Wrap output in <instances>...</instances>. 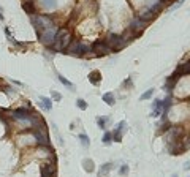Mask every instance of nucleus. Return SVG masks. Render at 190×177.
<instances>
[{
    "label": "nucleus",
    "mask_w": 190,
    "mask_h": 177,
    "mask_svg": "<svg viewBox=\"0 0 190 177\" xmlns=\"http://www.w3.org/2000/svg\"><path fill=\"white\" fill-rule=\"evenodd\" d=\"M154 95V89H149V90H146L144 93H141V97H140V100L141 101H144V100H149Z\"/></svg>",
    "instance_id": "24"
},
{
    "label": "nucleus",
    "mask_w": 190,
    "mask_h": 177,
    "mask_svg": "<svg viewBox=\"0 0 190 177\" xmlns=\"http://www.w3.org/2000/svg\"><path fill=\"white\" fill-rule=\"evenodd\" d=\"M184 169H190V161H188V163H185V166H184Z\"/></svg>",
    "instance_id": "30"
},
{
    "label": "nucleus",
    "mask_w": 190,
    "mask_h": 177,
    "mask_svg": "<svg viewBox=\"0 0 190 177\" xmlns=\"http://www.w3.org/2000/svg\"><path fill=\"white\" fill-rule=\"evenodd\" d=\"M79 141H81V144H83V147H86V149L90 145V139H89V136L86 133H81L79 134Z\"/></svg>",
    "instance_id": "20"
},
{
    "label": "nucleus",
    "mask_w": 190,
    "mask_h": 177,
    "mask_svg": "<svg viewBox=\"0 0 190 177\" xmlns=\"http://www.w3.org/2000/svg\"><path fill=\"white\" fill-rule=\"evenodd\" d=\"M89 51V48L83 43V41H79V40H75V41H70L68 48H67V52H70L73 54V56H86Z\"/></svg>",
    "instance_id": "5"
},
{
    "label": "nucleus",
    "mask_w": 190,
    "mask_h": 177,
    "mask_svg": "<svg viewBox=\"0 0 190 177\" xmlns=\"http://www.w3.org/2000/svg\"><path fill=\"white\" fill-rule=\"evenodd\" d=\"M89 81H90V84H93V86H100V82H101V74H100V71H98V70L90 71Z\"/></svg>",
    "instance_id": "12"
},
{
    "label": "nucleus",
    "mask_w": 190,
    "mask_h": 177,
    "mask_svg": "<svg viewBox=\"0 0 190 177\" xmlns=\"http://www.w3.org/2000/svg\"><path fill=\"white\" fill-rule=\"evenodd\" d=\"M108 122H110V117L108 116H103V117H97V124H98V127L100 128H106V125H108Z\"/></svg>",
    "instance_id": "19"
},
{
    "label": "nucleus",
    "mask_w": 190,
    "mask_h": 177,
    "mask_svg": "<svg viewBox=\"0 0 190 177\" xmlns=\"http://www.w3.org/2000/svg\"><path fill=\"white\" fill-rule=\"evenodd\" d=\"M71 41V33L68 29H59L57 35H56V40L52 43V51H63L68 48Z\"/></svg>",
    "instance_id": "1"
},
{
    "label": "nucleus",
    "mask_w": 190,
    "mask_h": 177,
    "mask_svg": "<svg viewBox=\"0 0 190 177\" xmlns=\"http://www.w3.org/2000/svg\"><path fill=\"white\" fill-rule=\"evenodd\" d=\"M76 106L79 107V109H83V111H84V109H87V103H86V101H84L83 98L76 100Z\"/></svg>",
    "instance_id": "26"
},
{
    "label": "nucleus",
    "mask_w": 190,
    "mask_h": 177,
    "mask_svg": "<svg viewBox=\"0 0 190 177\" xmlns=\"http://www.w3.org/2000/svg\"><path fill=\"white\" fill-rule=\"evenodd\" d=\"M10 116L13 119H16V120H21V122H29L32 112L29 109H24V107H21V109H16V111H11Z\"/></svg>",
    "instance_id": "9"
},
{
    "label": "nucleus",
    "mask_w": 190,
    "mask_h": 177,
    "mask_svg": "<svg viewBox=\"0 0 190 177\" xmlns=\"http://www.w3.org/2000/svg\"><path fill=\"white\" fill-rule=\"evenodd\" d=\"M147 27V24L144 22V21H141L140 18H135V19H132L130 21V25H128V30L130 32H133L136 36H140L141 33H143V30Z\"/></svg>",
    "instance_id": "8"
},
{
    "label": "nucleus",
    "mask_w": 190,
    "mask_h": 177,
    "mask_svg": "<svg viewBox=\"0 0 190 177\" xmlns=\"http://www.w3.org/2000/svg\"><path fill=\"white\" fill-rule=\"evenodd\" d=\"M116 131H117V133H120L122 136H124V133L127 131V122H125V120L119 122V124H117V128H116Z\"/></svg>",
    "instance_id": "23"
},
{
    "label": "nucleus",
    "mask_w": 190,
    "mask_h": 177,
    "mask_svg": "<svg viewBox=\"0 0 190 177\" xmlns=\"http://www.w3.org/2000/svg\"><path fill=\"white\" fill-rule=\"evenodd\" d=\"M101 142H103L105 145H110V144L113 142V133H111V131H105V134H103V139H101Z\"/></svg>",
    "instance_id": "18"
},
{
    "label": "nucleus",
    "mask_w": 190,
    "mask_h": 177,
    "mask_svg": "<svg viewBox=\"0 0 190 177\" xmlns=\"http://www.w3.org/2000/svg\"><path fill=\"white\" fill-rule=\"evenodd\" d=\"M32 22H33V25H35V29H37V32H38V33L41 32V30L49 29V27H52V25H54L52 18L45 16V15H32Z\"/></svg>",
    "instance_id": "3"
},
{
    "label": "nucleus",
    "mask_w": 190,
    "mask_h": 177,
    "mask_svg": "<svg viewBox=\"0 0 190 177\" xmlns=\"http://www.w3.org/2000/svg\"><path fill=\"white\" fill-rule=\"evenodd\" d=\"M40 5L46 10H54L57 6V0H40Z\"/></svg>",
    "instance_id": "17"
},
{
    "label": "nucleus",
    "mask_w": 190,
    "mask_h": 177,
    "mask_svg": "<svg viewBox=\"0 0 190 177\" xmlns=\"http://www.w3.org/2000/svg\"><path fill=\"white\" fill-rule=\"evenodd\" d=\"M130 172V168H128V165H122L120 168H119V175H127Z\"/></svg>",
    "instance_id": "25"
},
{
    "label": "nucleus",
    "mask_w": 190,
    "mask_h": 177,
    "mask_svg": "<svg viewBox=\"0 0 190 177\" xmlns=\"http://www.w3.org/2000/svg\"><path fill=\"white\" fill-rule=\"evenodd\" d=\"M40 104H41V107L45 111H51L52 109V101L49 98H41V103H40Z\"/></svg>",
    "instance_id": "21"
},
{
    "label": "nucleus",
    "mask_w": 190,
    "mask_h": 177,
    "mask_svg": "<svg viewBox=\"0 0 190 177\" xmlns=\"http://www.w3.org/2000/svg\"><path fill=\"white\" fill-rule=\"evenodd\" d=\"M0 19H3V15H2V8H0Z\"/></svg>",
    "instance_id": "31"
},
{
    "label": "nucleus",
    "mask_w": 190,
    "mask_h": 177,
    "mask_svg": "<svg viewBox=\"0 0 190 177\" xmlns=\"http://www.w3.org/2000/svg\"><path fill=\"white\" fill-rule=\"evenodd\" d=\"M173 177H178V175H173Z\"/></svg>",
    "instance_id": "32"
},
{
    "label": "nucleus",
    "mask_w": 190,
    "mask_h": 177,
    "mask_svg": "<svg viewBox=\"0 0 190 177\" xmlns=\"http://www.w3.org/2000/svg\"><path fill=\"white\" fill-rule=\"evenodd\" d=\"M57 79L60 81V82L63 84V86H67V87H68V89H71V90H75V84L73 82H70V81L68 79H65L62 74H57Z\"/></svg>",
    "instance_id": "22"
},
{
    "label": "nucleus",
    "mask_w": 190,
    "mask_h": 177,
    "mask_svg": "<svg viewBox=\"0 0 190 177\" xmlns=\"http://www.w3.org/2000/svg\"><path fill=\"white\" fill-rule=\"evenodd\" d=\"M111 169H113V163H103L100 171H98V175L100 177H106L108 174L111 172Z\"/></svg>",
    "instance_id": "14"
},
{
    "label": "nucleus",
    "mask_w": 190,
    "mask_h": 177,
    "mask_svg": "<svg viewBox=\"0 0 190 177\" xmlns=\"http://www.w3.org/2000/svg\"><path fill=\"white\" fill-rule=\"evenodd\" d=\"M132 84H133V82H132V78H127V79L124 81V84H122V86H124L125 89H130V87H132Z\"/></svg>",
    "instance_id": "28"
},
{
    "label": "nucleus",
    "mask_w": 190,
    "mask_h": 177,
    "mask_svg": "<svg viewBox=\"0 0 190 177\" xmlns=\"http://www.w3.org/2000/svg\"><path fill=\"white\" fill-rule=\"evenodd\" d=\"M92 54L95 57H101V56H106L108 52H110L111 49H110V46L106 44V41L105 40H100V41H95L93 44H92Z\"/></svg>",
    "instance_id": "6"
},
{
    "label": "nucleus",
    "mask_w": 190,
    "mask_h": 177,
    "mask_svg": "<svg viewBox=\"0 0 190 177\" xmlns=\"http://www.w3.org/2000/svg\"><path fill=\"white\" fill-rule=\"evenodd\" d=\"M83 168H84V171L86 172H93L95 171V165H93V160H90V158H84L83 160Z\"/></svg>",
    "instance_id": "15"
},
{
    "label": "nucleus",
    "mask_w": 190,
    "mask_h": 177,
    "mask_svg": "<svg viewBox=\"0 0 190 177\" xmlns=\"http://www.w3.org/2000/svg\"><path fill=\"white\" fill-rule=\"evenodd\" d=\"M51 97H52V100H56V101H60V100H62V95H60L59 92H56V90L51 92Z\"/></svg>",
    "instance_id": "27"
},
{
    "label": "nucleus",
    "mask_w": 190,
    "mask_h": 177,
    "mask_svg": "<svg viewBox=\"0 0 190 177\" xmlns=\"http://www.w3.org/2000/svg\"><path fill=\"white\" fill-rule=\"evenodd\" d=\"M105 41H106V44H108V46H110V49H111V51H114V52H117V51H120V49H124L125 46H128V41L124 38V35L110 33Z\"/></svg>",
    "instance_id": "2"
},
{
    "label": "nucleus",
    "mask_w": 190,
    "mask_h": 177,
    "mask_svg": "<svg viewBox=\"0 0 190 177\" xmlns=\"http://www.w3.org/2000/svg\"><path fill=\"white\" fill-rule=\"evenodd\" d=\"M33 136H35V141L40 145H49V136H48V131H46V125L41 127V128L33 130Z\"/></svg>",
    "instance_id": "7"
},
{
    "label": "nucleus",
    "mask_w": 190,
    "mask_h": 177,
    "mask_svg": "<svg viewBox=\"0 0 190 177\" xmlns=\"http://www.w3.org/2000/svg\"><path fill=\"white\" fill-rule=\"evenodd\" d=\"M22 8L25 13H29V15H35V5L32 0H25V2L22 3Z\"/></svg>",
    "instance_id": "16"
},
{
    "label": "nucleus",
    "mask_w": 190,
    "mask_h": 177,
    "mask_svg": "<svg viewBox=\"0 0 190 177\" xmlns=\"http://www.w3.org/2000/svg\"><path fill=\"white\" fill-rule=\"evenodd\" d=\"M182 3H184V0H179V2H178V3H174V5L171 6V10H176V8H179V6H181Z\"/></svg>",
    "instance_id": "29"
},
{
    "label": "nucleus",
    "mask_w": 190,
    "mask_h": 177,
    "mask_svg": "<svg viewBox=\"0 0 190 177\" xmlns=\"http://www.w3.org/2000/svg\"><path fill=\"white\" fill-rule=\"evenodd\" d=\"M59 32V27L57 25H52L49 29H45L43 32H40V40H41V43L46 44V46H51L54 43V40H56V35Z\"/></svg>",
    "instance_id": "4"
},
{
    "label": "nucleus",
    "mask_w": 190,
    "mask_h": 177,
    "mask_svg": "<svg viewBox=\"0 0 190 177\" xmlns=\"http://www.w3.org/2000/svg\"><path fill=\"white\" fill-rule=\"evenodd\" d=\"M155 16H157V15H155L152 10H149V8H143V10L138 13V18H140L141 21H144L146 24H149L151 21H154Z\"/></svg>",
    "instance_id": "11"
},
{
    "label": "nucleus",
    "mask_w": 190,
    "mask_h": 177,
    "mask_svg": "<svg viewBox=\"0 0 190 177\" xmlns=\"http://www.w3.org/2000/svg\"><path fill=\"white\" fill-rule=\"evenodd\" d=\"M41 174H43V177H54L57 174V166H56V161H48V163H45L43 165V168H41Z\"/></svg>",
    "instance_id": "10"
},
{
    "label": "nucleus",
    "mask_w": 190,
    "mask_h": 177,
    "mask_svg": "<svg viewBox=\"0 0 190 177\" xmlns=\"http://www.w3.org/2000/svg\"><path fill=\"white\" fill-rule=\"evenodd\" d=\"M101 100H103L108 106H114V103H116V97H114L113 92H106V93H103Z\"/></svg>",
    "instance_id": "13"
}]
</instances>
